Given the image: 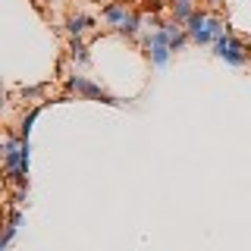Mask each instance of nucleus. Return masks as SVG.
<instances>
[{"label":"nucleus","mask_w":251,"mask_h":251,"mask_svg":"<svg viewBox=\"0 0 251 251\" xmlns=\"http://www.w3.org/2000/svg\"><path fill=\"white\" fill-rule=\"evenodd\" d=\"M214 53H217L220 60H226L229 66H245V63L251 60L248 44H245V41H239V38H235L232 31H226V35L214 44Z\"/></svg>","instance_id":"1"},{"label":"nucleus","mask_w":251,"mask_h":251,"mask_svg":"<svg viewBox=\"0 0 251 251\" xmlns=\"http://www.w3.org/2000/svg\"><path fill=\"white\" fill-rule=\"evenodd\" d=\"M69 88H73L75 94H85V98H91V100H104V104H113V107H120L123 100L120 98H113V94H107L100 85H94V82H88L85 75H73L69 78Z\"/></svg>","instance_id":"2"},{"label":"nucleus","mask_w":251,"mask_h":251,"mask_svg":"<svg viewBox=\"0 0 251 251\" xmlns=\"http://www.w3.org/2000/svg\"><path fill=\"white\" fill-rule=\"evenodd\" d=\"M145 44H148V53H151V63L154 66H167L170 57H173V50H170V35L167 31H154V35H148L145 38Z\"/></svg>","instance_id":"3"},{"label":"nucleus","mask_w":251,"mask_h":251,"mask_svg":"<svg viewBox=\"0 0 251 251\" xmlns=\"http://www.w3.org/2000/svg\"><path fill=\"white\" fill-rule=\"evenodd\" d=\"M91 25H94V19H91V16H85V13H75V16H69V19H66L69 38H82Z\"/></svg>","instance_id":"4"},{"label":"nucleus","mask_w":251,"mask_h":251,"mask_svg":"<svg viewBox=\"0 0 251 251\" xmlns=\"http://www.w3.org/2000/svg\"><path fill=\"white\" fill-rule=\"evenodd\" d=\"M100 16H104V22H107V25L120 28V25H123L126 19H129L132 13L126 10V3H110V6H104V13H100Z\"/></svg>","instance_id":"5"},{"label":"nucleus","mask_w":251,"mask_h":251,"mask_svg":"<svg viewBox=\"0 0 251 251\" xmlns=\"http://www.w3.org/2000/svg\"><path fill=\"white\" fill-rule=\"evenodd\" d=\"M192 16H195V0H176V3H173V22L182 25Z\"/></svg>","instance_id":"6"},{"label":"nucleus","mask_w":251,"mask_h":251,"mask_svg":"<svg viewBox=\"0 0 251 251\" xmlns=\"http://www.w3.org/2000/svg\"><path fill=\"white\" fill-rule=\"evenodd\" d=\"M69 53H73V60L78 66H88L91 63V53H88V47L82 44V38H73V41H69Z\"/></svg>","instance_id":"7"},{"label":"nucleus","mask_w":251,"mask_h":251,"mask_svg":"<svg viewBox=\"0 0 251 251\" xmlns=\"http://www.w3.org/2000/svg\"><path fill=\"white\" fill-rule=\"evenodd\" d=\"M207 19H210V16L207 13H198V10H195V16H192V19H188V25H185V31H188V35H198V31H204V28H207Z\"/></svg>","instance_id":"8"},{"label":"nucleus","mask_w":251,"mask_h":251,"mask_svg":"<svg viewBox=\"0 0 251 251\" xmlns=\"http://www.w3.org/2000/svg\"><path fill=\"white\" fill-rule=\"evenodd\" d=\"M38 113H41V107H31L28 113H25V120H22V129H19V138L22 141H28V132H31V123L38 120Z\"/></svg>","instance_id":"9"},{"label":"nucleus","mask_w":251,"mask_h":251,"mask_svg":"<svg viewBox=\"0 0 251 251\" xmlns=\"http://www.w3.org/2000/svg\"><path fill=\"white\" fill-rule=\"evenodd\" d=\"M120 31H123V35H129V38H132V35H138V31H141V19H138L135 13H132L129 19H126L123 25H120Z\"/></svg>","instance_id":"10"},{"label":"nucleus","mask_w":251,"mask_h":251,"mask_svg":"<svg viewBox=\"0 0 251 251\" xmlns=\"http://www.w3.org/2000/svg\"><path fill=\"white\" fill-rule=\"evenodd\" d=\"M13 239H16V226H6V229H3V242H0V251H10Z\"/></svg>","instance_id":"11"},{"label":"nucleus","mask_w":251,"mask_h":251,"mask_svg":"<svg viewBox=\"0 0 251 251\" xmlns=\"http://www.w3.org/2000/svg\"><path fill=\"white\" fill-rule=\"evenodd\" d=\"M207 22H210V19H207ZM192 41H195V44H210V41H217V38H214V35H210V31H207V28H204V31H198V35H195V38H192Z\"/></svg>","instance_id":"12"},{"label":"nucleus","mask_w":251,"mask_h":251,"mask_svg":"<svg viewBox=\"0 0 251 251\" xmlns=\"http://www.w3.org/2000/svg\"><path fill=\"white\" fill-rule=\"evenodd\" d=\"M44 94V85H35V88H22V98H38Z\"/></svg>","instance_id":"13"},{"label":"nucleus","mask_w":251,"mask_h":251,"mask_svg":"<svg viewBox=\"0 0 251 251\" xmlns=\"http://www.w3.org/2000/svg\"><path fill=\"white\" fill-rule=\"evenodd\" d=\"M210 3H223V0H210Z\"/></svg>","instance_id":"14"},{"label":"nucleus","mask_w":251,"mask_h":251,"mask_svg":"<svg viewBox=\"0 0 251 251\" xmlns=\"http://www.w3.org/2000/svg\"><path fill=\"white\" fill-rule=\"evenodd\" d=\"M53 3H60V0H53Z\"/></svg>","instance_id":"15"}]
</instances>
